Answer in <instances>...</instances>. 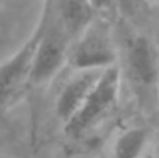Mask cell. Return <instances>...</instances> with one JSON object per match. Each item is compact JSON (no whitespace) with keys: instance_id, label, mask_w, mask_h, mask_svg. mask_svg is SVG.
<instances>
[{"instance_id":"1","label":"cell","mask_w":159,"mask_h":158,"mask_svg":"<svg viewBox=\"0 0 159 158\" xmlns=\"http://www.w3.org/2000/svg\"><path fill=\"white\" fill-rule=\"evenodd\" d=\"M124 73L144 111L159 109V44L141 32H127L122 44Z\"/></svg>"},{"instance_id":"2","label":"cell","mask_w":159,"mask_h":158,"mask_svg":"<svg viewBox=\"0 0 159 158\" xmlns=\"http://www.w3.org/2000/svg\"><path fill=\"white\" fill-rule=\"evenodd\" d=\"M39 19L43 22V31L34 51L29 85H41L54 77L64 63H68V53L73 43L54 21L48 0H44Z\"/></svg>"},{"instance_id":"3","label":"cell","mask_w":159,"mask_h":158,"mask_svg":"<svg viewBox=\"0 0 159 158\" xmlns=\"http://www.w3.org/2000/svg\"><path fill=\"white\" fill-rule=\"evenodd\" d=\"M117 44L112 27L100 14L73 41L68 53V65L75 70H105L117 65Z\"/></svg>"},{"instance_id":"4","label":"cell","mask_w":159,"mask_h":158,"mask_svg":"<svg viewBox=\"0 0 159 158\" xmlns=\"http://www.w3.org/2000/svg\"><path fill=\"white\" fill-rule=\"evenodd\" d=\"M120 82H122V70L117 65L102 71L95 87L76 111V114L68 122H64V133L71 138H80L93 129L115 107L119 100Z\"/></svg>"},{"instance_id":"5","label":"cell","mask_w":159,"mask_h":158,"mask_svg":"<svg viewBox=\"0 0 159 158\" xmlns=\"http://www.w3.org/2000/svg\"><path fill=\"white\" fill-rule=\"evenodd\" d=\"M41 31L43 22L41 19H37V24L32 29L31 36L17 48L14 55L0 63V109L7 102H10L12 97L17 95L25 85H29V73Z\"/></svg>"},{"instance_id":"6","label":"cell","mask_w":159,"mask_h":158,"mask_svg":"<svg viewBox=\"0 0 159 158\" xmlns=\"http://www.w3.org/2000/svg\"><path fill=\"white\" fill-rule=\"evenodd\" d=\"M48 2L54 21L71 41L76 39L85 31L86 26L98 16L92 0H48Z\"/></svg>"},{"instance_id":"7","label":"cell","mask_w":159,"mask_h":158,"mask_svg":"<svg viewBox=\"0 0 159 158\" xmlns=\"http://www.w3.org/2000/svg\"><path fill=\"white\" fill-rule=\"evenodd\" d=\"M103 70H78L73 78H70L66 85L61 89L56 99V116L61 122H68L93 90L95 84L100 78Z\"/></svg>"},{"instance_id":"8","label":"cell","mask_w":159,"mask_h":158,"mask_svg":"<svg viewBox=\"0 0 159 158\" xmlns=\"http://www.w3.org/2000/svg\"><path fill=\"white\" fill-rule=\"evenodd\" d=\"M149 143V133L144 127H129L113 141V158H141Z\"/></svg>"},{"instance_id":"9","label":"cell","mask_w":159,"mask_h":158,"mask_svg":"<svg viewBox=\"0 0 159 158\" xmlns=\"http://www.w3.org/2000/svg\"><path fill=\"white\" fill-rule=\"evenodd\" d=\"M92 3H93V7L97 9V12L100 14L102 10H107L108 7H110L112 0H92Z\"/></svg>"},{"instance_id":"10","label":"cell","mask_w":159,"mask_h":158,"mask_svg":"<svg viewBox=\"0 0 159 158\" xmlns=\"http://www.w3.org/2000/svg\"><path fill=\"white\" fill-rule=\"evenodd\" d=\"M156 158H159V148H157V155H156Z\"/></svg>"},{"instance_id":"11","label":"cell","mask_w":159,"mask_h":158,"mask_svg":"<svg viewBox=\"0 0 159 158\" xmlns=\"http://www.w3.org/2000/svg\"><path fill=\"white\" fill-rule=\"evenodd\" d=\"M0 158H5V156H3V155H2V153H0Z\"/></svg>"}]
</instances>
